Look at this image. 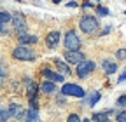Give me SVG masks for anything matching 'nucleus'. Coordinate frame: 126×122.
<instances>
[{"instance_id": "obj_1", "label": "nucleus", "mask_w": 126, "mask_h": 122, "mask_svg": "<svg viewBox=\"0 0 126 122\" xmlns=\"http://www.w3.org/2000/svg\"><path fill=\"white\" fill-rule=\"evenodd\" d=\"M98 26H100L98 24V19L94 18V16H84V18H81V21H79V28H81L84 33H88V35L96 33Z\"/></svg>"}, {"instance_id": "obj_2", "label": "nucleus", "mask_w": 126, "mask_h": 122, "mask_svg": "<svg viewBox=\"0 0 126 122\" xmlns=\"http://www.w3.org/2000/svg\"><path fill=\"white\" fill-rule=\"evenodd\" d=\"M12 58L14 59H18V61H33L37 56H35V52L32 51L28 45H18L14 51H12Z\"/></svg>"}, {"instance_id": "obj_3", "label": "nucleus", "mask_w": 126, "mask_h": 122, "mask_svg": "<svg viewBox=\"0 0 126 122\" xmlns=\"http://www.w3.org/2000/svg\"><path fill=\"white\" fill-rule=\"evenodd\" d=\"M26 84V96L30 99V108H37V93H39V85L32 80V79H25Z\"/></svg>"}, {"instance_id": "obj_4", "label": "nucleus", "mask_w": 126, "mask_h": 122, "mask_svg": "<svg viewBox=\"0 0 126 122\" xmlns=\"http://www.w3.org/2000/svg\"><path fill=\"white\" fill-rule=\"evenodd\" d=\"M65 47L67 51H81V38L74 30H68L65 33Z\"/></svg>"}, {"instance_id": "obj_5", "label": "nucleus", "mask_w": 126, "mask_h": 122, "mask_svg": "<svg viewBox=\"0 0 126 122\" xmlns=\"http://www.w3.org/2000/svg\"><path fill=\"white\" fill-rule=\"evenodd\" d=\"M94 61H91V59H84V61H81L79 63V66H77V77L79 79H88L89 75L94 72Z\"/></svg>"}, {"instance_id": "obj_6", "label": "nucleus", "mask_w": 126, "mask_h": 122, "mask_svg": "<svg viewBox=\"0 0 126 122\" xmlns=\"http://www.w3.org/2000/svg\"><path fill=\"white\" fill-rule=\"evenodd\" d=\"M61 94L63 96H75V98H84L86 96V91L77 85V84H65L61 87Z\"/></svg>"}, {"instance_id": "obj_7", "label": "nucleus", "mask_w": 126, "mask_h": 122, "mask_svg": "<svg viewBox=\"0 0 126 122\" xmlns=\"http://www.w3.org/2000/svg\"><path fill=\"white\" fill-rule=\"evenodd\" d=\"M11 23H12V28H14V32L18 35L26 33V19H25L23 14H19V12L12 14V21Z\"/></svg>"}, {"instance_id": "obj_8", "label": "nucleus", "mask_w": 126, "mask_h": 122, "mask_svg": "<svg viewBox=\"0 0 126 122\" xmlns=\"http://www.w3.org/2000/svg\"><path fill=\"white\" fill-rule=\"evenodd\" d=\"M65 59L72 65H79L81 61H84V54L81 51H65Z\"/></svg>"}, {"instance_id": "obj_9", "label": "nucleus", "mask_w": 126, "mask_h": 122, "mask_svg": "<svg viewBox=\"0 0 126 122\" xmlns=\"http://www.w3.org/2000/svg\"><path fill=\"white\" fill-rule=\"evenodd\" d=\"M9 115L11 117H14V119H26V112H25V108L19 105V103H12L11 106H9Z\"/></svg>"}, {"instance_id": "obj_10", "label": "nucleus", "mask_w": 126, "mask_h": 122, "mask_svg": "<svg viewBox=\"0 0 126 122\" xmlns=\"http://www.w3.org/2000/svg\"><path fill=\"white\" fill-rule=\"evenodd\" d=\"M12 21V14L0 12V35H7V23Z\"/></svg>"}, {"instance_id": "obj_11", "label": "nucleus", "mask_w": 126, "mask_h": 122, "mask_svg": "<svg viewBox=\"0 0 126 122\" xmlns=\"http://www.w3.org/2000/svg\"><path fill=\"white\" fill-rule=\"evenodd\" d=\"M42 75H44L47 80H51V82H63V79H65V75H60V73H56V72H53L49 68H44L42 70Z\"/></svg>"}, {"instance_id": "obj_12", "label": "nucleus", "mask_w": 126, "mask_h": 122, "mask_svg": "<svg viewBox=\"0 0 126 122\" xmlns=\"http://www.w3.org/2000/svg\"><path fill=\"white\" fill-rule=\"evenodd\" d=\"M18 40H19L21 45H30V44H37L39 37L37 35H30V33H23V35H18Z\"/></svg>"}, {"instance_id": "obj_13", "label": "nucleus", "mask_w": 126, "mask_h": 122, "mask_svg": "<svg viewBox=\"0 0 126 122\" xmlns=\"http://www.w3.org/2000/svg\"><path fill=\"white\" fill-rule=\"evenodd\" d=\"M58 42H60V32H51V33H47V37H46L47 47L54 49L56 45H58Z\"/></svg>"}, {"instance_id": "obj_14", "label": "nucleus", "mask_w": 126, "mask_h": 122, "mask_svg": "<svg viewBox=\"0 0 126 122\" xmlns=\"http://www.w3.org/2000/svg\"><path fill=\"white\" fill-rule=\"evenodd\" d=\"M53 61H54V65H56V68H58V70L61 72V75H67V77H68V75L72 73V72H70V66H68L67 63H63V61H61L60 58H54Z\"/></svg>"}, {"instance_id": "obj_15", "label": "nucleus", "mask_w": 126, "mask_h": 122, "mask_svg": "<svg viewBox=\"0 0 126 122\" xmlns=\"http://www.w3.org/2000/svg\"><path fill=\"white\" fill-rule=\"evenodd\" d=\"M103 70H105L107 75H112V73L117 72V63H114L112 59H105L103 61Z\"/></svg>"}, {"instance_id": "obj_16", "label": "nucleus", "mask_w": 126, "mask_h": 122, "mask_svg": "<svg viewBox=\"0 0 126 122\" xmlns=\"http://www.w3.org/2000/svg\"><path fill=\"white\" fill-rule=\"evenodd\" d=\"M40 89H42V93H46V94H54V93H56V85H54V82H51V80H46V82L40 85Z\"/></svg>"}, {"instance_id": "obj_17", "label": "nucleus", "mask_w": 126, "mask_h": 122, "mask_svg": "<svg viewBox=\"0 0 126 122\" xmlns=\"http://www.w3.org/2000/svg\"><path fill=\"white\" fill-rule=\"evenodd\" d=\"M26 122H40V117H39V110L37 108H30L26 112Z\"/></svg>"}, {"instance_id": "obj_18", "label": "nucleus", "mask_w": 126, "mask_h": 122, "mask_svg": "<svg viewBox=\"0 0 126 122\" xmlns=\"http://www.w3.org/2000/svg\"><path fill=\"white\" fill-rule=\"evenodd\" d=\"M109 113L110 112H96V113H93V120L94 122H110Z\"/></svg>"}, {"instance_id": "obj_19", "label": "nucleus", "mask_w": 126, "mask_h": 122, "mask_svg": "<svg viewBox=\"0 0 126 122\" xmlns=\"http://www.w3.org/2000/svg\"><path fill=\"white\" fill-rule=\"evenodd\" d=\"M100 98H102V94L98 93V91H96V93H93L91 98H89V103H88V105H89V106H94V105L100 101Z\"/></svg>"}, {"instance_id": "obj_20", "label": "nucleus", "mask_w": 126, "mask_h": 122, "mask_svg": "<svg viewBox=\"0 0 126 122\" xmlns=\"http://www.w3.org/2000/svg\"><path fill=\"white\" fill-rule=\"evenodd\" d=\"M4 77H7V65L0 59V79H4Z\"/></svg>"}, {"instance_id": "obj_21", "label": "nucleus", "mask_w": 126, "mask_h": 122, "mask_svg": "<svg viewBox=\"0 0 126 122\" xmlns=\"http://www.w3.org/2000/svg\"><path fill=\"white\" fill-rule=\"evenodd\" d=\"M9 117H11V115H9L7 110H0V122H7Z\"/></svg>"}, {"instance_id": "obj_22", "label": "nucleus", "mask_w": 126, "mask_h": 122, "mask_svg": "<svg viewBox=\"0 0 126 122\" xmlns=\"http://www.w3.org/2000/svg\"><path fill=\"white\" fill-rule=\"evenodd\" d=\"M67 122H82V120H81V117H79L77 113H70L68 119H67Z\"/></svg>"}, {"instance_id": "obj_23", "label": "nucleus", "mask_w": 126, "mask_h": 122, "mask_svg": "<svg viewBox=\"0 0 126 122\" xmlns=\"http://www.w3.org/2000/svg\"><path fill=\"white\" fill-rule=\"evenodd\" d=\"M116 58H117L119 61H123V59H126V49H119V51L116 52Z\"/></svg>"}, {"instance_id": "obj_24", "label": "nucleus", "mask_w": 126, "mask_h": 122, "mask_svg": "<svg viewBox=\"0 0 126 122\" xmlns=\"http://www.w3.org/2000/svg\"><path fill=\"white\" fill-rule=\"evenodd\" d=\"M116 120H117V122H126V110L119 112V113H117V117H116Z\"/></svg>"}, {"instance_id": "obj_25", "label": "nucleus", "mask_w": 126, "mask_h": 122, "mask_svg": "<svg viewBox=\"0 0 126 122\" xmlns=\"http://www.w3.org/2000/svg\"><path fill=\"white\" fill-rule=\"evenodd\" d=\"M116 105H117V106H126V94L119 96V98H117V101H116Z\"/></svg>"}, {"instance_id": "obj_26", "label": "nucleus", "mask_w": 126, "mask_h": 122, "mask_svg": "<svg viewBox=\"0 0 126 122\" xmlns=\"http://www.w3.org/2000/svg\"><path fill=\"white\" fill-rule=\"evenodd\" d=\"M96 12H98V16H109V9H105V7H96Z\"/></svg>"}, {"instance_id": "obj_27", "label": "nucleus", "mask_w": 126, "mask_h": 122, "mask_svg": "<svg viewBox=\"0 0 126 122\" xmlns=\"http://www.w3.org/2000/svg\"><path fill=\"white\" fill-rule=\"evenodd\" d=\"M124 80H126V68H124V72H123V75H119V79H117V82H119V84H123Z\"/></svg>"}, {"instance_id": "obj_28", "label": "nucleus", "mask_w": 126, "mask_h": 122, "mask_svg": "<svg viewBox=\"0 0 126 122\" xmlns=\"http://www.w3.org/2000/svg\"><path fill=\"white\" fill-rule=\"evenodd\" d=\"M109 32H110V26H107V28H105V30H103V33H102V35H107V33H109Z\"/></svg>"}, {"instance_id": "obj_29", "label": "nucleus", "mask_w": 126, "mask_h": 122, "mask_svg": "<svg viewBox=\"0 0 126 122\" xmlns=\"http://www.w3.org/2000/svg\"><path fill=\"white\" fill-rule=\"evenodd\" d=\"M67 5H68V7H77V4H75V2H68Z\"/></svg>"}, {"instance_id": "obj_30", "label": "nucleus", "mask_w": 126, "mask_h": 122, "mask_svg": "<svg viewBox=\"0 0 126 122\" xmlns=\"http://www.w3.org/2000/svg\"><path fill=\"white\" fill-rule=\"evenodd\" d=\"M53 2H54V4H60V2H61V0H53Z\"/></svg>"}, {"instance_id": "obj_31", "label": "nucleus", "mask_w": 126, "mask_h": 122, "mask_svg": "<svg viewBox=\"0 0 126 122\" xmlns=\"http://www.w3.org/2000/svg\"><path fill=\"white\" fill-rule=\"evenodd\" d=\"M82 122H91V120H89V119H84V120H82Z\"/></svg>"}]
</instances>
